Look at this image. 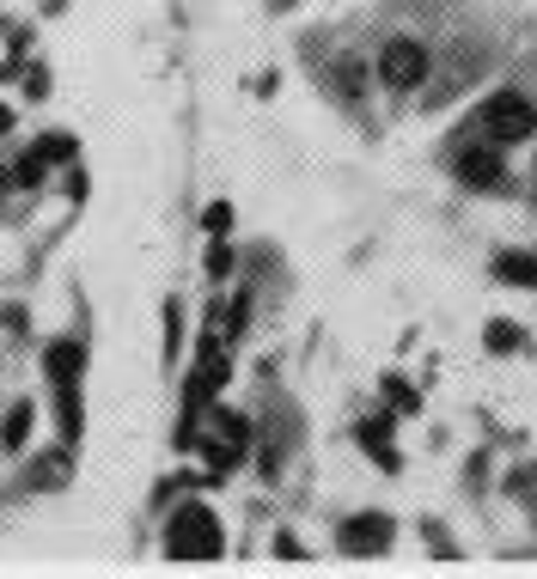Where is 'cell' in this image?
Masks as SVG:
<instances>
[{
	"mask_svg": "<svg viewBox=\"0 0 537 579\" xmlns=\"http://www.w3.org/2000/svg\"><path fill=\"white\" fill-rule=\"evenodd\" d=\"M227 555V531H220V513H208L202 501L178 506L166 525V562H184V567H202V562H220Z\"/></svg>",
	"mask_w": 537,
	"mask_h": 579,
	"instance_id": "1",
	"label": "cell"
},
{
	"mask_svg": "<svg viewBox=\"0 0 537 579\" xmlns=\"http://www.w3.org/2000/svg\"><path fill=\"white\" fill-rule=\"evenodd\" d=\"M220 384H227V354H220V342H202L196 372H190V384H184V427H178V440L184 445H196V421L208 415V403L220 396Z\"/></svg>",
	"mask_w": 537,
	"mask_h": 579,
	"instance_id": "2",
	"label": "cell"
},
{
	"mask_svg": "<svg viewBox=\"0 0 537 579\" xmlns=\"http://www.w3.org/2000/svg\"><path fill=\"white\" fill-rule=\"evenodd\" d=\"M476 122H483V135H489L495 147H507V140H532L537 135V104L520 98V91H495L489 104L476 110Z\"/></svg>",
	"mask_w": 537,
	"mask_h": 579,
	"instance_id": "3",
	"label": "cell"
},
{
	"mask_svg": "<svg viewBox=\"0 0 537 579\" xmlns=\"http://www.w3.org/2000/svg\"><path fill=\"white\" fill-rule=\"evenodd\" d=\"M245 445H251V427H245V415H227V409H220V415H215V433L202 440V457H208V476H232V470H239V457H245Z\"/></svg>",
	"mask_w": 537,
	"mask_h": 579,
	"instance_id": "4",
	"label": "cell"
},
{
	"mask_svg": "<svg viewBox=\"0 0 537 579\" xmlns=\"http://www.w3.org/2000/svg\"><path fill=\"white\" fill-rule=\"evenodd\" d=\"M379 79L391 91H415L428 79V49L415 44V37H391V44L379 49Z\"/></svg>",
	"mask_w": 537,
	"mask_h": 579,
	"instance_id": "5",
	"label": "cell"
},
{
	"mask_svg": "<svg viewBox=\"0 0 537 579\" xmlns=\"http://www.w3.org/2000/svg\"><path fill=\"white\" fill-rule=\"evenodd\" d=\"M337 549L342 555H385L391 549V518H379V513H367V518H342V531H337Z\"/></svg>",
	"mask_w": 537,
	"mask_h": 579,
	"instance_id": "6",
	"label": "cell"
},
{
	"mask_svg": "<svg viewBox=\"0 0 537 579\" xmlns=\"http://www.w3.org/2000/svg\"><path fill=\"white\" fill-rule=\"evenodd\" d=\"M459 183H471V189H501V152H495V140L459 152Z\"/></svg>",
	"mask_w": 537,
	"mask_h": 579,
	"instance_id": "7",
	"label": "cell"
},
{
	"mask_svg": "<svg viewBox=\"0 0 537 579\" xmlns=\"http://www.w3.org/2000/svg\"><path fill=\"white\" fill-rule=\"evenodd\" d=\"M44 366H49V384H80V366H86V348L62 335V342H49Z\"/></svg>",
	"mask_w": 537,
	"mask_h": 579,
	"instance_id": "8",
	"label": "cell"
},
{
	"mask_svg": "<svg viewBox=\"0 0 537 579\" xmlns=\"http://www.w3.org/2000/svg\"><path fill=\"white\" fill-rule=\"evenodd\" d=\"M495 274H501L507 287H532L537 293V257L532 250H501V257H495Z\"/></svg>",
	"mask_w": 537,
	"mask_h": 579,
	"instance_id": "9",
	"label": "cell"
},
{
	"mask_svg": "<svg viewBox=\"0 0 537 579\" xmlns=\"http://www.w3.org/2000/svg\"><path fill=\"white\" fill-rule=\"evenodd\" d=\"M32 403H13V409H7V427H0V440H7V445H13V452H19V445H25V433H32Z\"/></svg>",
	"mask_w": 537,
	"mask_h": 579,
	"instance_id": "10",
	"label": "cell"
},
{
	"mask_svg": "<svg viewBox=\"0 0 537 579\" xmlns=\"http://www.w3.org/2000/svg\"><path fill=\"white\" fill-rule=\"evenodd\" d=\"M330 86H337L342 98H349V104H354V98H361V86H367V79H361V67H354V61H342L337 74H330Z\"/></svg>",
	"mask_w": 537,
	"mask_h": 579,
	"instance_id": "11",
	"label": "cell"
},
{
	"mask_svg": "<svg viewBox=\"0 0 537 579\" xmlns=\"http://www.w3.org/2000/svg\"><path fill=\"white\" fill-rule=\"evenodd\" d=\"M37 159H44V165H56V159H74V140H68V135L37 140Z\"/></svg>",
	"mask_w": 537,
	"mask_h": 579,
	"instance_id": "12",
	"label": "cell"
},
{
	"mask_svg": "<svg viewBox=\"0 0 537 579\" xmlns=\"http://www.w3.org/2000/svg\"><path fill=\"white\" fill-rule=\"evenodd\" d=\"M483 342H489L495 354H507V348H520V330H513V323H489V335H483Z\"/></svg>",
	"mask_w": 537,
	"mask_h": 579,
	"instance_id": "13",
	"label": "cell"
},
{
	"mask_svg": "<svg viewBox=\"0 0 537 579\" xmlns=\"http://www.w3.org/2000/svg\"><path fill=\"white\" fill-rule=\"evenodd\" d=\"M202 226H208V232L220 238V232L232 226V208H227V201H208V213H202Z\"/></svg>",
	"mask_w": 537,
	"mask_h": 579,
	"instance_id": "14",
	"label": "cell"
},
{
	"mask_svg": "<svg viewBox=\"0 0 537 579\" xmlns=\"http://www.w3.org/2000/svg\"><path fill=\"white\" fill-rule=\"evenodd\" d=\"M208 274H215V281H227V274H232V250H227V244L208 250Z\"/></svg>",
	"mask_w": 537,
	"mask_h": 579,
	"instance_id": "15",
	"label": "cell"
},
{
	"mask_svg": "<svg viewBox=\"0 0 537 579\" xmlns=\"http://www.w3.org/2000/svg\"><path fill=\"white\" fill-rule=\"evenodd\" d=\"M7 128H13V110H7V104H0V135H7Z\"/></svg>",
	"mask_w": 537,
	"mask_h": 579,
	"instance_id": "16",
	"label": "cell"
}]
</instances>
